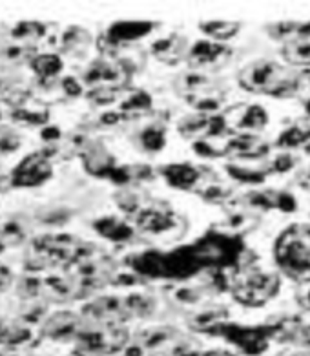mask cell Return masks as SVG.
<instances>
[{
  "label": "cell",
  "instance_id": "8",
  "mask_svg": "<svg viewBox=\"0 0 310 356\" xmlns=\"http://www.w3.org/2000/svg\"><path fill=\"white\" fill-rule=\"evenodd\" d=\"M305 110H307V113L310 115V99H309V101H305Z\"/></svg>",
  "mask_w": 310,
  "mask_h": 356
},
{
  "label": "cell",
  "instance_id": "2",
  "mask_svg": "<svg viewBox=\"0 0 310 356\" xmlns=\"http://www.w3.org/2000/svg\"><path fill=\"white\" fill-rule=\"evenodd\" d=\"M276 261L294 282H310V223L291 225L276 239Z\"/></svg>",
  "mask_w": 310,
  "mask_h": 356
},
{
  "label": "cell",
  "instance_id": "6",
  "mask_svg": "<svg viewBox=\"0 0 310 356\" xmlns=\"http://www.w3.org/2000/svg\"><path fill=\"white\" fill-rule=\"evenodd\" d=\"M241 24L239 22H210V26L206 28L212 37L219 40H227V39H232L234 35L238 33Z\"/></svg>",
  "mask_w": 310,
  "mask_h": 356
},
{
  "label": "cell",
  "instance_id": "1",
  "mask_svg": "<svg viewBox=\"0 0 310 356\" xmlns=\"http://www.w3.org/2000/svg\"><path fill=\"white\" fill-rule=\"evenodd\" d=\"M239 81L248 92L277 99L294 97L303 88V75L274 60H256L248 64L239 75Z\"/></svg>",
  "mask_w": 310,
  "mask_h": 356
},
{
  "label": "cell",
  "instance_id": "3",
  "mask_svg": "<svg viewBox=\"0 0 310 356\" xmlns=\"http://www.w3.org/2000/svg\"><path fill=\"white\" fill-rule=\"evenodd\" d=\"M277 287H279V280L274 274L261 273L254 274L252 278H248L247 283L239 289H241V300H245V303L261 305L277 293Z\"/></svg>",
  "mask_w": 310,
  "mask_h": 356
},
{
  "label": "cell",
  "instance_id": "7",
  "mask_svg": "<svg viewBox=\"0 0 310 356\" xmlns=\"http://www.w3.org/2000/svg\"><path fill=\"white\" fill-rule=\"evenodd\" d=\"M297 303H300L301 307L310 311V282L309 283H301V287L297 289Z\"/></svg>",
  "mask_w": 310,
  "mask_h": 356
},
{
  "label": "cell",
  "instance_id": "4",
  "mask_svg": "<svg viewBox=\"0 0 310 356\" xmlns=\"http://www.w3.org/2000/svg\"><path fill=\"white\" fill-rule=\"evenodd\" d=\"M265 30L270 39L283 40V42L305 39V37H310V20H282V22L268 24Z\"/></svg>",
  "mask_w": 310,
  "mask_h": 356
},
{
  "label": "cell",
  "instance_id": "5",
  "mask_svg": "<svg viewBox=\"0 0 310 356\" xmlns=\"http://www.w3.org/2000/svg\"><path fill=\"white\" fill-rule=\"evenodd\" d=\"M282 55L286 64H291V66L310 68V37L285 42L282 48Z\"/></svg>",
  "mask_w": 310,
  "mask_h": 356
}]
</instances>
